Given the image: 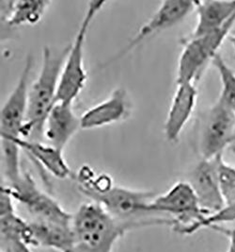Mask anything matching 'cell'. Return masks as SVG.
Instances as JSON below:
<instances>
[{"label":"cell","instance_id":"cell-1","mask_svg":"<svg viewBox=\"0 0 235 252\" xmlns=\"http://www.w3.org/2000/svg\"><path fill=\"white\" fill-rule=\"evenodd\" d=\"M69 49L70 45L61 48L44 47L41 71L29 86L27 116L23 139L41 141L44 136L45 120L56 103L59 80Z\"/></svg>","mask_w":235,"mask_h":252},{"label":"cell","instance_id":"cell-2","mask_svg":"<svg viewBox=\"0 0 235 252\" xmlns=\"http://www.w3.org/2000/svg\"><path fill=\"white\" fill-rule=\"evenodd\" d=\"M74 252H113L116 243L128 231L130 224L113 218L96 202L83 203L73 215Z\"/></svg>","mask_w":235,"mask_h":252},{"label":"cell","instance_id":"cell-3","mask_svg":"<svg viewBox=\"0 0 235 252\" xmlns=\"http://www.w3.org/2000/svg\"><path fill=\"white\" fill-rule=\"evenodd\" d=\"M149 213L172 219L171 228L182 235L198 232L200 224L209 216L186 181L178 182L166 193L157 195L149 206Z\"/></svg>","mask_w":235,"mask_h":252},{"label":"cell","instance_id":"cell-4","mask_svg":"<svg viewBox=\"0 0 235 252\" xmlns=\"http://www.w3.org/2000/svg\"><path fill=\"white\" fill-rule=\"evenodd\" d=\"M105 4V1L89 2L78 32L73 43L70 45L59 80L56 102L74 104L84 89L88 80V74L84 64L87 35L92 21Z\"/></svg>","mask_w":235,"mask_h":252},{"label":"cell","instance_id":"cell-5","mask_svg":"<svg viewBox=\"0 0 235 252\" xmlns=\"http://www.w3.org/2000/svg\"><path fill=\"white\" fill-rule=\"evenodd\" d=\"M235 24L234 18L216 32L199 37H187L183 40L177 66V84L187 82L197 84L209 63H212L219 54L218 50Z\"/></svg>","mask_w":235,"mask_h":252},{"label":"cell","instance_id":"cell-6","mask_svg":"<svg viewBox=\"0 0 235 252\" xmlns=\"http://www.w3.org/2000/svg\"><path fill=\"white\" fill-rule=\"evenodd\" d=\"M4 187L14 200L26 209L34 221L72 227L73 215L64 210L54 197L43 191L29 173L23 171L15 182Z\"/></svg>","mask_w":235,"mask_h":252},{"label":"cell","instance_id":"cell-7","mask_svg":"<svg viewBox=\"0 0 235 252\" xmlns=\"http://www.w3.org/2000/svg\"><path fill=\"white\" fill-rule=\"evenodd\" d=\"M235 127V112L217 99L203 119L200 137L202 159L222 156L225 149H229Z\"/></svg>","mask_w":235,"mask_h":252},{"label":"cell","instance_id":"cell-8","mask_svg":"<svg viewBox=\"0 0 235 252\" xmlns=\"http://www.w3.org/2000/svg\"><path fill=\"white\" fill-rule=\"evenodd\" d=\"M193 11H195L194 1L168 0L161 2L157 11L139 28L130 42L114 57L109 61H106L103 66L119 61L133 51L135 47L145 42L147 39L182 22Z\"/></svg>","mask_w":235,"mask_h":252},{"label":"cell","instance_id":"cell-9","mask_svg":"<svg viewBox=\"0 0 235 252\" xmlns=\"http://www.w3.org/2000/svg\"><path fill=\"white\" fill-rule=\"evenodd\" d=\"M33 65V58L26 60L22 73L10 95L0 111V137L16 139L24 137L28 108L29 78Z\"/></svg>","mask_w":235,"mask_h":252},{"label":"cell","instance_id":"cell-10","mask_svg":"<svg viewBox=\"0 0 235 252\" xmlns=\"http://www.w3.org/2000/svg\"><path fill=\"white\" fill-rule=\"evenodd\" d=\"M13 198L2 185L0 190V243L2 252H32L29 222L19 217Z\"/></svg>","mask_w":235,"mask_h":252},{"label":"cell","instance_id":"cell-11","mask_svg":"<svg viewBox=\"0 0 235 252\" xmlns=\"http://www.w3.org/2000/svg\"><path fill=\"white\" fill-rule=\"evenodd\" d=\"M220 157L210 160L202 159L188 175L186 181L198 196L202 209L208 215L214 214L225 206L217 173Z\"/></svg>","mask_w":235,"mask_h":252},{"label":"cell","instance_id":"cell-12","mask_svg":"<svg viewBox=\"0 0 235 252\" xmlns=\"http://www.w3.org/2000/svg\"><path fill=\"white\" fill-rule=\"evenodd\" d=\"M131 113V102L124 88H117L110 95L80 116L82 129H93L112 125L126 119Z\"/></svg>","mask_w":235,"mask_h":252},{"label":"cell","instance_id":"cell-13","mask_svg":"<svg viewBox=\"0 0 235 252\" xmlns=\"http://www.w3.org/2000/svg\"><path fill=\"white\" fill-rule=\"evenodd\" d=\"M197 100L198 89L196 83L177 84L164 126L165 136L168 142H178L183 128L195 111Z\"/></svg>","mask_w":235,"mask_h":252},{"label":"cell","instance_id":"cell-14","mask_svg":"<svg viewBox=\"0 0 235 252\" xmlns=\"http://www.w3.org/2000/svg\"><path fill=\"white\" fill-rule=\"evenodd\" d=\"M80 128V116L73 103L56 102L46 117L43 135L49 145L63 150Z\"/></svg>","mask_w":235,"mask_h":252},{"label":"cell","instance_id":"cell-15","mask_svg":"<svg viewBox=\"0 0 235 252\" xmlns=\"http://www.w3.org/2000/svg\"><path fill=\"white\" fill-rule=\"evenodd\" d=\"M6 140L16 143L21 150H24L31 160H34L36 164L56 179L65 180L74 177V173L64 158L63 150L49 144H44L41 141H31L23 138Z\"/></svg>","mask_w":235,"mask_h":252},{"label":"cell","instance_id":"cell-16","mask_svg":"<svg viewBox=\"0 0 235 252\" xmlns=\"http://www.w3.org/2000/svg\"><path fill=\"white\" fill-rule=\"evenodd\" d=\"M197 24L189 37H199L222 29L235 18V0L194 1Z\"/></svg>","mask_w":235,"mask_h":252},{"label":"cell","instance_id":"cell-17","mask_svg":"<svg viewBox=\"0 0 235 252\" xmlns=\"http://www.w3.org/2000/svg\"><path fill=\"white\" fill-rule=\"evenodd\" d=\"M1 5V26L6 28H17L25 25L39 23L51 1L47 0H2Z\"/></svg>","mask_w":235,"mask_h":252},{"label":"cell","instance_id":"cell-18","mask_svg":"<svg viewBox=\"0 0 235 252\" xmlns=\"http://www.w3.org/2000/svg\"><path fill=\"white\" fill-rule=\"evenodd\" d=\"M32 248H47L57 252H74L75 236L72 227L41 221L29 222Z\"/></svg>","mask_w":235,"mask_h":252},{"label":"cell","instance_id":"cell-19","mask_svg":"<svg viewBox=\"0 0 235 252\" xmlns=\"http://www.w3.org/2000/svg\"><path fill=\"white\" fill-rule=\"evenodd\" d=\"M218 72L221 81V93L218 99L235 113V73L220 54H217L212 62Z\"/></svg>","mask_w":235,"mask_h":252},{"label":"cell","instance_id":"cell-20","mask_svg":"<svg viewBox=\"0 0 235 252\" xmlns=\"http://www.w3.org/2000/svg\"><path fill=\"white\" fill-rule=\"evenodd\" d=\"M19 146L11 140L1 139V155L4 177L7 184L15 182L22 174Z\"/></svg>","mask_w":235,"mask_h":252},{"label":"cell","instance_id":"cell-21","mask_svg":"<svg viewBox=\"0 0 235 252\" xmlns=\"http://www.w3.org/2000/svg\"><path fill=\"white\" fill-rule=\"evenodd\" d=\"M218 184L225 205L235 202V167L226 162L222 156L218 160Z\"/></svg>","mask_w":235,"mask_h":252},{"label":"cell","instance_id":"cell-22","mask_svg":"<svg viewBox=\"0 0 235 252\" xmlns=\"http://www.w3.org/2000/svg\"><path fill=\"white\" fill-rule=\"evenodd\" d=\"M212 229H214L220 233H223L229 240V246L226 252H235V223L231 228H226L224 226H216Z\"/></svg>","mask_w":235,"mask_h":252},{"label":"cell","instance_id":"cell-23","mask_svg":"<svg viewBox=\"0 0 235 252\" xmlns=\"http://www.w3.org/2000/svg\"><path fill=\"white\" fill-rule=\"evenodd\" d=\"M229 149H230V150H231L234 154H235V130H234V133H233V137H232L230 146H229Z\"/></svg>","mask_w":235,"mask_h":252},{"label":"cell","instance_id":"cell-24","mask_svg":"<svg viewBox=\"0 0 235 252\" xmlns=\"http://www.w3.org/2000/svg\"><path fill=\"white\" fill-rule=\"evenodd\" d=\"M230 41H231V43H232V45H233V47H234V49H235V34L232 35L231 37H230Z\"/></svg>","mask_w":235,"mask_h":252}]
</instances>
